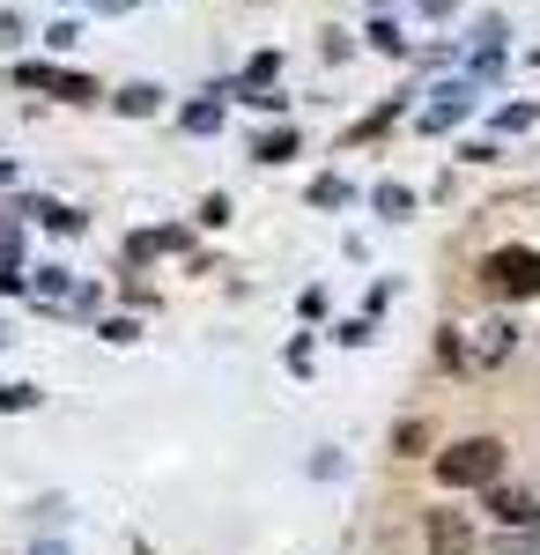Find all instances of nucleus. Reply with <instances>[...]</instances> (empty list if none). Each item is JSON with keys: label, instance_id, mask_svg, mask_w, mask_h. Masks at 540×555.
<instances>
[{"label": "nucleus", "instance_id": "obj_5", "mask_svg": "<svg viewBox=\"0 0 540 555\" xmlns=\"http://www.w3.org/2000/svg\"><path fill=\"white\" fill-rule=\"evenodd\" d=\"M15 82H23V89H52V96H75V104L97 96V82H82V75H52V67H23Z\"/></svg>", "mask_w": 540, "mask_h": 555}, {"label": "nucleus", "instance_id": "obj_2", "mask_svg": "<svg viewBox=\"0 0 540 555\" xmlns=\"http://www.w3.org/2000/svg\"><path fill=\"white\" fill-rule=\"evenodd\" d=\"M481 282H489V297H503V304L540 297V253L533 245H503V253L481 259Z\"/></svg>", "mask_w": 540, "mask_h": 555}, {"label": "nucleus", "instance_id": "obj_10", "mask_svg": "<svg viewBox=\"0 0 540 555\" xmlns=\"http://www.w3.org/2000/svg\"><path fill=\"white\" fill-rule=\"evenodd\" d=\"M0 408H8V415H23V408H38V385H8V392H0Z\"/></svg>", "mask_w": 540, "mask_h": 555}, {"label": "nucleus", "instance_id": "obj_7", "mask_svg": "<svg viewBox=\"0 0 540 555\" xmlns=\"http://www.w3.org/2000/svg\"><path fill=\"white\" fill-rule=\"evenodd\" d=\"M296 156V127L290 133H259V164H290Z\"/></svg>", "mask_w": 540, "mask_h": 555}, {"label": "nucleus", "instance_id": "obj_11", "mask_svg": "<svg viewBox=\"0 0 540 555\" xmlns=\"http://www.w3.org/2000/svg\"><path fill=\"white\" fill-rule=\"evenodd\" d=\"M311 201H319V208H340V201H348V185H340V178H319V185H311Z\"/></svg>", "mask_w": 540, "mask_h": 555}, {"label": "nucleus", "instance_id": "obj_9", "mask_svg": "<svg viewBox=\"0 0 540 555\" xmlns=\"http://www.w3.org/2000/svg\"><path fill=\"white\" fill-rule=\"evenodd\" d=\"M377 208H385V215H408V208H415V193H408V185H377Z\"/></svg>", "mask_w": 540, "mask_h": 555}, {"label": "nucleus", "instance_id": "obj_8", "mask_svg": "<svg viewBox=\"0 0 540 555\" xmlns=\"http://www.w3.org/2000/svg\"><path fill=\"white\" fill-rule=\"evenodd\" d=\"M119 112H126V119H149V112H156V89H149V82L119 89Z\"/></svg>", "mask_w": 540, "mask_h": 555}, {"label": "nucleus", "instance_id": "obj_1", "mask_svg": "<svg viewBox=\"0 0 540 555\" xmlns=\"http://www.w3.org/2000/svg\"><path fill=\"white\" fill-rule=\"evenodd\" d=\"M497 474H503L497 437H459L452 452H437V481H445V489H489Z\"/></svg>", "mask_w": 540, "mask_h": 555}, {"label": "nucleus", "instance_id": "obj_6", "mask_svg": "<svg viewBox=\"0 0 540 555\" xmlns=\"http://www.w3.org/2000/svg\"><path fill=\"white\" fill-rule=\"evenodd\" d=\"M489 512H497L503 526H533V518H540V504L526 496V489H497V481H489Z\"/></svg>", "mask_w": 540, "mask_h": 555}, {"label": "nucleus", "instance_id": "obj_3", "mask_svg": "<svg viewBox=\"0 0 540 555\" xmlns=\"http://www.w3.org/2000/svg\"><path fill=\"white\" fill-rule=\"evenodd\" d=\"M511 348H518V334H511L503 319H489V326H474V348H466V363H474V371H497V363H511Z\"/></svg>", "mask_w": 540, "mask_h": 555}, {"label": "nucleus", "instance_id": "obj_4", "mask_svg": "<svg viewBox=\"0 0 540 555\" xmlns=\"http://www.w3.org/2000/svg\"><path fill=\"white\" fill-rule=\"evenodd\" d=\"M466 548H474L466 518L459 512H429V555H466Z\"/></svg>", "mask_w": 540, "mask_h": 555}]
</instances>
